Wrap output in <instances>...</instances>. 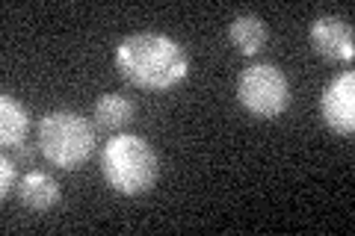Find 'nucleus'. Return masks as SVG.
<instances>
[{
	"instance_id": "nucleus-1",
	"label": "nucleus",
	"mask_w": 355,
	"mask_h": 236,
	"mask_svg": "<svg viewBox=\"0 0 355 236\" xmlns=\"http://www.w3.org/2000/svg\"><path fill=\"white\" fill-rule=\"evenodd\" d=\"M116 69L130 86L166 92L187 77L190 56L166 33H130L116 48Z\"/></svg>"
},
{
	"instance_id": "nucleus-2",
	"label": "nucleus",
	"mask_w": 355,
	"mask_h": 236,
	"mask_svg": "<svg viewBox=\"0 0 355 236\" xmlns=\"http://www.w3.org/2000/svg\"><path fill=\"white\" fill-rule=\"evenodd\" d=\"M101 174L113 192L125 198L146 195L160 177L157 151L133 133L113 136L101 151Z\"/></svg>"
},
{
	"instance_id": "nucleus-3",
	"label": "nucleus",
	"mask_w": 355,
	"mask_h": 236,
	"mask_svg": "<svg viewBox=\"0 0 355 236\" xmlns=\"http://www.w3.org/2000/svg\"><path fill=\"white\" fill-rule=\"evenodd\" d=\"M36 139H39V151L44 154V160L62 168V172L80 168L95 151L92 125L83 116L65 112V109H53L39 118Z\"/></svg>"
},
{
	"instance_id": "nucleus-4",
	"label": "nucleus",
	"mask_w": 355,
	"mask_h": 236,
	"mask_svg": "<svg viewBox=\"0 0 355 236\" xmlns=\"http://www.w3.org/2000/svg\"><path fill=\"white\" fill-rule=\"evenodd\" d=\"M237 100L254 118H279L291 104V83L272 62L249 65L237 80Z\"/></svg>"
},
{
	"instance_id": "nucleus-5",
	"label": "nucleus",
	"mask_w": 355,
	"mask_h": 236,
	"mask_svg": "<svg viewBox=\"0 0 355 236\" xmlns=\"http://www.w3.org/2000/svg\"><path fill=\"white\" fill-rule=\"evenodd\" d=\"M320 116L335 130L338 136H352L355 133V74H338L326 83L320 95Z\"/></svg>"
},
{
	"instance_id": "nucleus-6",
	"label": "nucleus",
	"mask_w": 355,
	"mask_h": 236,
	"mask_svg": "<svg viewBox=\"0 0 355 236\" xmlns=\"http://www.w3.org/2000/svg\"><path fill=\"white\" fill-rule=\"evenodd\" d=\"M311 44L320 56L331 62H349L355 56V39L347 18L340 15H323L311 24Z\"/></svg>"
},
{
	"instance_id": "nucleus-7",
	"label": "nucleus",
	"mask_w": 355,
	"mask_h": 236,
	"mask_svg": "<svg viewBox=\"0 0 355 236\" xmlns=\"http://www.w3.org/2000/svg\"><path fill=\"white\" fill-rule=\"evenodd\" d=\"M15 195H18L21 204L33 212H48L62 201L60 183L44 172H27L15 186Z\"/></svg>"
},
{
	"instance_id": "nucleus-8",
	"label": "nucleus",
	"mask_w": 355,
	"mask_h": 236,
	"mask_svg": "<svg viewBox=\"0 0 355 236\" xmlns=\"http://www.w3.org/2000/svg\"><path fill=\"white\" fill-rule=\"evenodd\" d=\"M30 109L15 100L12 95H3L0 98V145L3 148H21L30 136Z\"/></svg>"
},
{
	"instance_id": "nucleus-9",
	"label": "nucleus",
	"mask_w": 355,
	"mask_h": 236,
	"mask_svg": "<svg viewBox=\"0 0 355 236\" xmlns=\"http://www.w3.org/2000/svg\"><path fill=\"white\" fill-rule=\"evenodd\" d=\"M228 39H231V44H234V48L243 56H254V53L263 51V44H266V39H270V33H266L263 18L243 12V15H237L228 24Z\"/></svg>"
},
{
	"instance_id": "nucleus-10",
	"label": "nucleus",
	"mask_w": 355,
	"mask_h": 236,
	"mask_svg": "<svg viewBox=\"0 0 355 236\" xmlns=\"http://www.w3.org/2000/svg\"><path fill=\"white\" fill-rule=\"evenodd\" d=\"M133 112H137V107H133L128 98L104 95V98H98V104H95V121L101 130H121L133 121Z\"/></svg>"
},
{
	"instance_id": "nucleus-11",
	"label": "nucleus",
	"mask_w": 355,
	"mask_h": 236,
	"mask_svg": "<svg viewBox=\"0 0 355 236\" xmlns=\"http://www.w3.org/2000/svg\"><path fill=\"white\" fill-rule=\"evenodd\" d=\"M18 186V174H15V160H9V156H3L0 160V198H9L12 195V189Z\"/></svg>"
}]
</instances>
